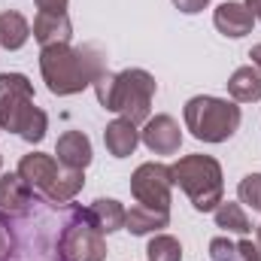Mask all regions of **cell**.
<instances>
[{"instance_id": "obj_1", "label": "cell", "mask_w": 261, "mask_h": 261, "mask_svg": "<svg viewBox=\"0 0 261 261\" xmlns=\"http://www.w3.org/2000/svg\"><path fill=\"white\" fill-rule=\"evenodd\" d=\"M64 222L67 206L64 213H58L49 197L37 195L24 213L0 219L6 237V249L0 261H70L61 246Z\"/></svg>"}, {"instance_id": "obj_2", "label": "cell", "mask_w": 261, "mask_h": 261, "mask_svg": "<svg viewBox=\"0 0 261 261\" xmlns=\"http://www.w3.org/2000/svg\"><path fill=\"white\" fill-rule=\"evenodd\" d=\"M40 70H43V79H46L49 91L58 94V97L76 94V91L94 85V79H97L100 73H107L103 55H100L97 46L70 49L67 43L46 46V49L40 52Z\"/></svg>"}, {"instance_id": "obj_3", "label": "cell", "mask_w": 261, "mask_h": 261, "mask_svg": "<svg viewBox=\"0 0 261 261\" xmlns=\"http://www.w3.org/2000/svg\"><path fill=\"white\" fill-rule=\"evenodd\" d=\"M94 91L103 110L122 113L130 125L149 119V103L155 97V79L146 70H125V73H100L94 79Z\"/></svg>"}, {"instance_id": "obj_4", "label": "cell", "mask_w": 261, "mask_h": 261, "mask_svg": "<svg viewBox=\"0 0 261 261\" xmlns=\"http://www.w3.org/2000/svg\"><path fill=\"white\" fill-rule=\"evenodd\" d=\"M0 128L21 134L28 143L46 137V113L34 107V85L21 73H0Z\"/></svg>"}, {"instance_id": "obj_5", "label": "cell", "mask_w": 261, "mask_h": 261, "mask_svg": "<svg viewBox=\"0 0 261 261\" xmlns=\"http://www.w3.org/2000/svg\"><path fill=\"white\" fill-rule=\"evenodd\" d=\"M170 179L192 197L195 210L213 213L222 203V167L210 155H186L170 167Z\"/></svg>"}, {"instance_id": "obj_6", "label": "cell", "mask_w": 261, "mask_h": 261, "mask_svg": "<svg viewBox=\"0 0 261 261\" xmlns=\"http://www.w3.org/2000/svg\"><path fill=\"white\" fill-rule=\"evenodd\" d=\"M182 116H186V128L192 130V137L203 143H225L240 128V107L222 97H210V94L192 97Z\"/></svg>"}, {"instance_id": "obj_7", "label": "cell", "mask_w": 261, "mask_h": 261, "mask_svg": "<svg viewBox=\"0 0 261 261\" xmlns=\"http://www.w3.org/2000/svg\"><path fill=\"white\" fill-rule=\"evenodd\" d=\"M61 246L70 261H103L107 258V246H103V234L91 225L88 210L67 203V222L64 234H61Z\"/></svg>"}, {"instance_id": "obj_8", "label": "cell", "mask_w": 261, "mask_h": 261, "mask_svg": "<svg viewBox=\"0 0 261 261\" xmlns=\"http://www.w3.org/2000/svg\"><path fill=\"white\" fill-rule=\"evenodd\" d=\"M170 167L164 164H140L130 176V192L137 197V203L152 206V210H170Z\"/></svg>"}, {"instance_id": "obj_9", "label": "cell", "mask_w": 261, "mask_h": 261, "mask_svg": "<svg viewBox=\"0 0 261 261\" xmlns=\"http://www.w3.org/2000/svg\"><path fill=\"white\" fill-rule=\"evenodd\" d=\"M61 167H58V158L52 155H43V152H34V155H24L18 161V176L37 192V195H46L52 189V182L58 179Z\"/></svg>"}, {"instance_id": "obj_10", "label": "cell", "mask_w": 261, "mask_h": 261, "mask_svg": "<svg viewBox=\"0 0 261 261\" xmlns=\"http://www.w3.org/2000/svg\"><path fill=\"white\" fill-rule=\"evenodd\" d=\"M140 137H143V143H146L155 155H173V152L179 149V143H182V130H179V125H176L170 116H155V119H149Z\"/></svg>"}, {"instance_id": "obj_11", "label": "cell", "mask_w": 261, "mask_h": 261, "mask_svg": "<svg viewBox=\"0 0 261 261\" xmlns=\"http://www.w3.org/2000/svg\"><path fill=\"white\" fill-rule=\"evenodd\" d=\"M34 197H37V192L18 173L0 176V219H9V216L24 213L34 203Z\"/></svg>"}, {"instance_id": "obj_12", "label": "cell", "mask_w": 261, "mask_h": 261, "mask_svg": "<svg viewBox=\"0 0 261 261\" xmlns=\"http://www.w3.org/2000/svg\"><path fill=\"white\" fill-rule=\"evenodd\" d=\"M55 155H58V164H61V167L85 170V167L91 164V140H88L82 130H67V134L58 137Z\"/></svg>"}, {"instance_id": "obj_13", "label": "cell", "mask_w": 261, "mask_h": 261, "mask_svg": "<svg viewBox=\"0 0 261 261\" xmlns=\"http://www.w3.org/2000/svg\"><path fill=\"white\" fill-rule=\"evenodd\" d=\"M73 34L70 28V18L67 12H37L34 18V40L46 49V46H58V43H67Z\"/></svg>"}, {"instance_id": "obj_14", "label": "cell", "mask_w": 261, "mask_h": 261, "mask_svg": "<svg viewBox=\"0 0 261 261\" xmlns=\"http://www.w3.org/2000/svg\"><path fill=\"white\" fill-rule=\"evenodd\" d=\"M213 21H216V28L225 34V37H246L249 31H252V24H255V15L249 12V6H243V3H222L219 9H216V15H213Z\"/></svg>"}, {"instance_id": "obj_15", "label": "cell", "mask_w": 261, "mask_h": 261, "mask_svg": "<svg viewBox=\"0 0 261 261\" xmlns=\"http://www.w3.org/2000/svg\"><path fill=\"white\" fill-rule=\"evenodd\" d=\"M167 222H170V210H152V206H143V203L130 206L125 213V228L137 237L161 231V228H167Z\"/></svg>"}, {"instance_id": "obj_16", "label": "cell", "mask_w": 261, "mask_h": 261, "mask_svg": "<svg viewBox=\"0 0 261 261\" xmlns=\"http://www.w3.org/2000/svg\"><path fill=\"white\" fill-rule=\"evenodd\" d=\"M103 143H107L113 158H128L130 152L137 149V143H140L137 125H130L128 119H116L113 125H107V130H103Z\"/></svg>"}, {"instance_id": "obj_17", "label": "cell", "mask_w": 261, "mask_h": 261, "mask_svg": "<svg viewBox=\"0 0 261 261\" xmlns=\"http://www.w3.org/2000/svg\"><path fill=\"white\" fill-rule=\"evenodd\" d=\"M88 219H91V225H94L100 234H113V231L125 228V206H122L119 200L97 197V200L88 206Z\"/></svg>"}, {"instance_id": "obj_18", "label": "cell", "mask_w": 261, "mask_h": 261, "mask_svg": "<svg viewBox=\"0 0 261 261\" xmlns=\"http://www.w3.org/2000/svg\"><path fill=\"white\" fill-rule=\"evenodd\" d=\"M228 94L237 103H252L261 100V70L258 67H240L228 79Z\"/></svg>"}, {"instance_id": "obj_19", "label": "cell", "mask_w": 261, "mask_h": 261, "mask_svg": "<svg viewBox=\"0 0 261 261\" xmlns=\"http://www.w3.org/2000/svg\"><path fill=\"white\" fill-rule=\"evenodd\" d=\"M210 258L213 261H261V252L252 240H240L231 243L225 237H216L210 243Z\"/></svg>"}, {"instance_id": "obj_20", "label": "cell", "mask_w": 261, "mask_h": 261, "mask_svg": "<svg viewBox=\"0 0 261 261\" xmlns=\"http://www.w3.org/2000/svg\"><path fill=\"white\" fill-rule=\"evenodd\" d=\"M31 37V24L18 12H0V46L3 49H21Z\"/></svg>"}, {"instance_id": "obj_21", "label": "cell", "mask_w": 261, "mask_h": 261, "mask_svg": "<svg viewBox=\"0 0 261 261\" xmlns=\"http://www.w3.org/2000/svg\"><path fill=\"white\" fill-rule=\"evenodd\" d=\"M213 216H216V225H219V228L234 231V234H240V237H246V234L252 231L249 216H246V213H243V206H240V203H234V200H222V203L213 210Z\"/></svg>"}, {"instance_id": "obj_22", "label": "cell", "mask_w": 261, "mask_h": 261, "mask_svg": "<svg viewBox=\"0 0 261 261\" xmlns=\"http://www.w3.org/2000/svg\"><path fill=\"white\" fill-rule=\"evenodd\" d=\"M82 182H85V176H82V170H70V167H61V173H58V179L52 182V189L46 192L43 197H49L52 203H70L76 192L82 189Z\"/></svg>"}, {"instance_id": "obj_23", "label": "cell", "mask_w": 261, "mask_h": 261, "mask_svg": "<svg viewBox=\"0 0 261 261\" xmlns=\"http://www.w3.org/2000/svg\"><path fill=\"white\" fill-rule=\"evenodd\" d=\"M146 255H149V261H182V246H179L176 237H170V234H158V237L149 240Z\"/></svg>"}, {"instance_id": "obj_24", "label": "cell", "mask_w": 261, "mask_h": 261, "mask_svg": "<svg viewBox=\"0 0 261 261\" xmlns=\"http://www.w3.org/2000/svg\"><path fill=\"white\" fill-rule=\"evenodd\" d=\"M237 195H240V203H243V206H252L255 213H261V173L243 176Z\"/></svg>"}, {"instance_id": "obj_25", "label": "cell", "mask_w": 261, "mask_h": 261, "mask_svg": "<svg viewBox=\"0 0 261 261\" xmlns=\"http://www.w3.org/2000/svg\"><path fill=\"white\" fill-rule=\"evenodd\" d=\"M176 3V9H182V12H189V15H195V12H200L210 0H173Z\"/></svg>"}, {"instance_id": "obj_26", "label": "cell", "mask_w": 261, "mask_h": 261, "mask_svg": "<svg viewBox=\"0 0 261 261\" xmlns=\"http://www.w3.org/2000/svg\"><path fill=\"white\" fill-rule=\"evenodd\" d=\"M40 12H64L67 9V0H37Z\"/></svg>"}, {"instance_id": "obj_27", "label": "cell", "mask_w": 261, "mask_h": 261, "mask_svg": "<svg viewBox=\"0 0 261 261\" xmlns=\"http://www.w3.org/2000/svg\"><path fill=\"white\" fill-rule=\"evenodd\" d=\"M249 58H252V67H258V70H261V43H258V46H252Z\"/></svg>"}, {"instance_id": "obj_28", "label": "cell", "mask_w": 261, "mask_h": 261, "mask_svg": "<svg viewBox=\"0 0 261 261\" xmlns=\"http://www.w3.org/2000/svg\"><path fill=\"white\" fill-rule=\"evenodd\" d=\"M246 6H249V12L261 21V0H246Z\"/></svg>"}, {"instance_id": "obj_29", "label": "cell", "mask_w": 261, "mask_h": 261, "mask_svg": "<svg viewBox=\"0 0 261 261\" xmlns=\"http://www.w3.org/2000/svg\"><path fill=\"white\" fill-rule=\"evenodd\" d=\"M255 246H258V252H261V225H258V240H255Z\"/></svg>"}]
</instances>
